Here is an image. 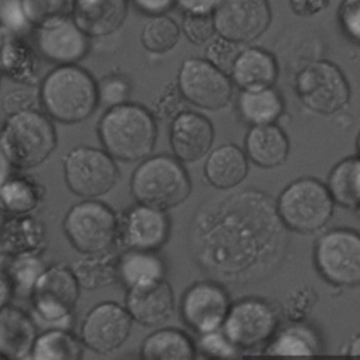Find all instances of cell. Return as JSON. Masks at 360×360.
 I'll return each mask as SVG.
<instances>
[{
    "instance_id": "obj_31",
    "label": "cell",
    "mask_w": 360,
    "mask_h": 360,
    "mask_svg": "<svg viewBox=\"0 0 360 360\" xmlns=\"http://www.w3.org/2000/svg\"><path fill=\"white\" fill-rule=\"evenodd\" d=\"M80 288L93 291L110 287L118 281L117 256L110 253L83 255L76 259L72 266Z\"/></svg>"
},
{
    "instance_id": "obj_37",
    "label": "cell",
    "mask_w": 360,
    "mask_h": 360,
    "mask_svg": "<svg viewBox=\"0 0 360 360\" xmlns=\"http://www.w3.org/2000/svg\"><path fill=\"white\" fill-rule=\"evenodd\" d=\"M242 49L243 48L240 46V44L217 34V37L207 42L204 59L229 76L232 66Z\"/></svg>"
},
{
    "instance_id": "obj_27",
    "label": "cell",
    "mask_w": 360,
    "mask_h": 360,
    "mask_svg": "<svg viewBox=\"0 0 360 360\" xmlns=\"http://www.w3.org/2000/svg\"><path fill=\"white\" fill-rule=\"evenodd\" d=\"M195 345L176 328H160L148 335L139 350L142 360H195Z\"/></svg>"
},
{
    "instance_id": "obj_32",
    "label": "cell",
    "mask_w": 360,
    "mask_h": 360,
    "mask_svg": "<svg viewBox=\"0 0 360 360\" xmlns=\"http://www.w3.org/2000/svg\"><path fill=\"white\" fill-rule=\"evenodd\" d=\"M333 201L345 208L360 207V156L339 162L328 177L326 184Z\"/></svg>"
},
{
    "instance_id": "obj_22",
    "label": "cell",
    "mask_w": 360,
    "mask_h": 360,
    "mask_svg": "<svg viewBox=\"0 0 360 360\" xmlns=\"http://www.w3.org/2000/svg\"><path fill=\"white\" fill-rule=\"evenodd\" d=\"M280 75L277 58L260 46H246L238 55L229 77L239 90L273 87Z\"/></svg>"
},
{
    "instance_id": "obj_28",
    "label": "cell",
    "mask_w": 360,
    "mask_h": 360,
    "mask_svg": "<svg viewBox=\"0 0 360 360\" xmlns=\"http://www.w3.org/2000/svg\"><path fill=\"white\" fill-rule=\"evenodd\" d=\"M236 107L240 118L252 127L267 125L274 124L281 117L284 112V100L274 86L240 90Z\"/></svg>"
},
{
    "instance_id": "obj_4",
    "label": "cell",
    "mask_w": 360,
    "mask_h": 360,
    "mask_svg": "<svg viewBox=\"0 0 360 360\" xmlns=\"http://www.w3.org/2000/svg\"><path fill=\"white\" fill-rule=\"evenodd\" d=\"M51 118L37 110L8 115L1 127V145L13 167L25 170L42 165L56 148Z\"/></svg>"
},
{
    "instance_id": "obj_29",
    "label": "cell",
    "mask_w": 360,
    "mask_h": 360,
    "mask_svg": "<svg viewBox=\"0 0 360 360\" xmlns=\"http://www.w3.org/2000/svg\"><path fill=\"white\" fill-rule=\"evenodd\" d=\"M83 346L70 329L49 328L38 333L27 360H82Z\"/></svg>"
},
{
    "instance_id": "obj_34",
    "label": "cell",
    "mask_w": 360,
    "mask_h": 360,
    "mask_svg": "<svg viewBox=\"0 0 360 360\" xmlns=\"http://www.w3.org/2000/svg\"><path fill=\"white\" fill-rule=\"evenodd\" d=\"M180 37V27L167 15H152L143 25L141 41L146 51L165 53L173 49Z\"/></svg>"
},
{
    "instance_id": "obj_43",
    "label": "cell",
    "mask_w": 360,
    "mask_h": 360,
    "mask_svg": "<svg viewBox=\"0 0 360 360\" xmlns=\"http://www.w3.org/2000/svg\"><path fill=\"white\" fill-rule=\"evenodd\" d=\"M0 21L7 31L21 32L30 25L28 18L21 6V0H1L0 1Z\"/></svg>"
},
{
    "instance_id": "obj_15",
    "label": "cell",
    "mask_w": 360,
    "mask_h": 360,
    "mask_svg": "<svg viewBox=\"0 0 360 360\" xmlns=\"http://www.w3.org/2000/svg\"><path fill=\"white\" fill-rule=\"evenodd\" d=\"M276 325V315L266 302L246 298L231 305L221 329L236 347H252L267 340Z\"/></svg>"
},
{
    "instance_id": "obj_30",
    "label": "cell",
    "mask_w": 360,
    "mask_h": 360,
    "mask_svg": "<svg viewBox=\"0 0 360 360\" xmlns=\"http://www.w3.org/2000/svg\"><path fill=\"white\" fill-rule=\"evenodd\" d=\"M0 240L8 255L38 253L44 243V229L28 215H14L7 218L1 226Z\"/></svg>"
},
{
    "instance_id": "obj_36",
    "label": "cell",
    "mask_w": 360,
    "mask_h": 360,
    "mask_svg": "<svg viewBox=\"0 0 360 360\" xmlns=\"http://www.w3.org/2000/svg\"><path fill=\"white\" fill-rule=\"evenodd\" d=\"M21 6L30 24L38 27L72 13L73 0H21Z\"/></svg>"
},
{
    "instance_id": "obj_53",
    "label": "cell",
    "mask_w": 360,
    "mask_h": 360,
    "mask_svg": "<svg viewBox=\"0 0 360 360\" xmlns=\"http://www.w3.org/2000/svg\"><path fill=\"white\" fill-rule=\"evenodd\" d=\"M357 150H359V155H360V132L357 135Z\"/></svg>"
},
{
    "instance_id": "obj_16",
    "label": "cell",
    "mask_w": 360,
    "mask_h": 360,
    "mask_svg": "<svg viewBox=\"0 0 360 360\" xmlns=\"http://www.w3.org/2000/svg\"><path fill=\"white\" fill-rule=\"evenodd\" d=\"M35 44L39 53L58 66L76 65L89 51V37L68 15L38 25Z\"/></svg>"
},
{
    "instance_id": "obj_9",
    "label": "cell",
    "mask_w": 360,
    "mask_h": 360,
    "mask_svg": "<svg viewBox=\"0 0 360 360\" xmlns=\"http://www.w3.org/2000/svg\"><path fill=\"white\" fill-rule=\"evenodd\" d=\"M63 176L75 195L89 200L107 194L115 186L120 170L104 149L76 146L63 158Z\"/></svg>"
},
{
    "instance_id": "obj_47",
    "label": "cell",
    "mask_w": 360,
    "mask_h": 360,
    "mask_svg": "<svg viewBox=\"0 0 360 360\" xmlns=\"http://www.w3.org/2000/svg\"><path fill=\"white\" fill-rule=\"evenodd\" d=\"M136 7L149 14V15H159L165 14L167 10H170L174 4L176 0H132Z\"/></svg>"
},
{
    "instance_id": "obj_1",
    "label": "cell",
    "mask_w": 360,
    "mask_h": 360,
    "mask_svg": "<svg viewBox=\"0 0 360 360\" xmlns=\"http://www.w3.org/2000/svg\"><path fill=\"white\" fill-rule=\"evenodd\" d=\"M97 132L103 149L121 162H141L150 156L158 138L152 112L128 101L110 107L100 118Z\"/></svg>"
},
{
    "instance_id": "obj_35",
    "label": "cell",
    "mask_w": 360,
    "mask_h": 360,
    "mask_svg": "<svg viewBox=\"0 0 360 360\" xmlns=\"http://www.w3.org/2000/svg\"><path fill=\"white\" fill-rule=\"evenodd\" d=\"M4 267L14 287V294H18V295L25 294L28 297L31 294V290L37 278L45 270V266L37 253L13 256L11 263Z\"/></svg>"
},
{
    "instance_id": "obj_8",
    "label": "cell",
    "mask_w": 360,
    "mask_h": 360,
    "mask_svg": "<svg viewBox=\"0 0 360 360\" xmlns=\"http://www.w3.org/2000/svg\"><path fill=\"white\" fill-rule=\"evenodd\" d=\"M292 86L300 101L311 111L332 115L350 101V84L338 65L318 59L292 76Z\"/></svg>"
},
{
    "instance_id": "obj_55",
    "label": "cell",
    "mask_w": 360,
    "mask_h": 360,
    "mask_svg": "<svg viewBox=\"0 0 360 360\" xmlns=\"http://www.w3.org/2000/svg\"><path fill=\"white\" fill-rule=\"evenodd\" d=\"M0 360H10V359H7L4 354H1V353H0Z\"/></svg>"
},
{
    "instance_id": "obj_26",
    "label": "cell",
    "mask_w": 360,
    "mask_h": 360,
    "mask_svg": "<svg viewBox=\"0 0 360 360\" xmlns=\"http://www.w3.org/2000/svg\"><path fill=\"white\" fill-rule=\"evenodd\" d=\"M118 281L127 288L165 280V260L158 252L127 249L117 256Z\"/></svg>"
},
{
    "instance_id": "obj_3",
    "label": "cell",
    "mask_w": 360,
    "mask_h": 360,
    "mask_svg": "<svg viewBox=\"0 0 360 360\" xmlns=\"http://www.w3.org/2000/svg\"><path fill=\"white\" fill-rule=\"evenodd\" d=\"M129 187L136 202L167 211L188 198L191 181L177 158L152 155L136 166Z\"/></svg>"
},
{
    "instance_id": "obj_23",
    "label": "cell",
    "mask_w": 360,
    "mask_h": 360,
    "mask_svg": "<svg viewBox=\"0 0 360 360\" xmlns=\"http://www.w3.org/2000/svg\"><path fill=\"white\" fill-rule=\"evenodd\" d=\"M37 336V323L28 312L13 305L0 309V353L7 359L27 360Z\"/></svg>"
},
{
    "instance_id": "obj_21",
    "label": "cell",
    "mask_w": 360,
    "mask_h": 360,
    "mask_svg": "<svg viewBox=\"0 0 360 360\" xmlns=\"http://www.w3.org/2000/svg\"><path fill=\"white\" fill-rule=\"evenodd\" d=\"M128 14V0H73L72 18L87 37L115 32Z\"/></svg>"
},
{
    "instance_id": "obj_52",
    "label": "cell",
    "mask_w": 360,
    "mask_h": 360,
    "mask_svg": "<svg viewBox=\"0 0 360 360\" xmlns=\"http://www.w3.org/2000/svg\"><path fill=\"white\" fill-rule=\"evenodd\" d=\"M6 219H7V212L4 211V208H3L1 204H0V229H1V226L4 225Z\"/></svg>"
},
{
    "instance_id": "obj_18",
    "label": "cell",
    "mask_w": 360,
    "mask_h": 360,
    "mask_svg": "<svg viewBox=\"0 0 360 360\" xmlns=\"http://www.w3.org/2000/svg\"><path fill=\"white\" fill-rule=\"evenodd\" d=\"M169 138L173 156L183 163H193L211 152L214 127L205 115L183 110L172 120Z\"/></svg>"
},
{
    "instance_id": "obj_5",
    "label": "cell",
    "mask_w": 360,
    "mask_h": 360,
    "mask_svg": "<svg viewBox=\"0 0 360 360\" xmlns=\"http://www.w3.org/2000/svg\"><path fill=\"white\" fill-rule=\"evenodd\" d=\"M63 232L82 255L110 253L120 238V218L103 201L89 198L69 208L63 218Z\"/></svg>"
},
{
    "instance_id": "obj_44",
    "label": "cell",
    "mask_w": 360,
    "mask_h": 360,
    "mask_svg": "<svg viewBox=\"0 0 360 360\" xmlns=\"http://www.w3.org/2000/svg\"><path fill=\"white\" fill-rule=\"evenodd\" d=\"M35 93L27 89H14L8 91L3 98V110L8 115L22 112L27 110H35Z\"/></svg>"
},
{
    "instance_id": "obj_17",
    "label": "cell",
    "mask_w": 360,
    "mask_h": 360,
    "mask_svg": "<svg viewBox=\"0 0 360 360\" xmlns=\"http://www.w3.org/2000/svg\"><path fill=\"white\" fill-rule=\"evenodd\" d=\"M170 233V221L166 211L136 204L120 218L118 242L127 249L158 252Z\"/></svg>"
},
{
    "instance_id": "obj_45",
    "label": "cell",
    "mask_w": 360,
    "mask_h": 360,
    "mask_svg": "<svg viewBox=\"0 0 360 360\" xmlns=\"http://www.w3.org/2000/svg\"><path fill=\"white\" fill-rule=\"evenodd\" d=\"M329 6V0H290L291 11L298 17H312Z\"/></svg>"
},
{
    "instance_id": "obj_39",
    "label": "cell",
    "mask_w": 360,
    "mask_h": 360,
    "mask_svg": "<svg viewBox=\"0 0 360 360\" xmlns=\"http://www.w3.org/2000/svg\"><path fill=\"white\" fill-rule=\"evenodd\" d=\"M180 30L194 45H204L217 34L212 14H184Z\"/></svg>"
},
{
    "instance_id": "obj_40",
    "label": "cell",
    "mask_w": 360,
    "mask_h": 360,
    "mask_svg": "<svg viewBox=\"0 0 360 360\" xmlns=\"http://www.w3.org/2000/svg\"><path fill=\"white\" fill-rule=\"evenodd\" d=\"M338 22L343 37L360 46V0H343L338 10Z\"/></svg>"
},
{
    "instance_id": "obj_33",
    "label": "cell",
    "mask_w": 360,
    "mask_h": 360,
    "mask_svg": "<svg viewBox=\"0 0 360 360\" xmlns=\"http://www.w3.org/2000/svg\"><path fill=\"white\" fill-rule=\"evenodd\" d=\"M41 197L39 184L27 176L10 174L0 186V204L7 214L28 215L39 205Z\"/></svg>"
},
{
    "instance_id": "obj_6",
    "label": "cell",
    "mask_w": 360,
    "mask_h": 360,
    "mask_svg": "<svg viewBox=\"0 0 360 360\" xmlns=\"http://www.w3.org/2000/svg\"><path fill=\"white\" fill-rule=\"evenodd\" d=\"M80 290L70 267L62 264L45 267L30 294L37 318L51 328L70 329Z\"/></svg>"
},
{
    "instance_id": "obj_49",
    "label": "cell",
    "mask_w": 360,
    "mask_h": 360,
    "mask_svg": "<svg viewBox=\"0 0 360 360\" xmlns=\"http://www.w3.org/2000/svg\"><path fill=\"white\" fill-rule=\"evenodd\" d=\"M13 165L10 163L3 145H1V128H0V186L4 183V180L11 174Z\"/></svg>"
},
{
    "instance_id": "obj_48",
    "label": "cell",
    "mask_w": 360,
    "mask_h": 360,
    "mask_svg": "<svg viewBox=\"0 0 360 360\" xmlns=\"http://www.w3.org/2000/svg\"><path fill=\"white\" fill-rule=\"evenodd\" d=\"M14 295V287L6 271V267L0 264V309L8 305L11 297Z\"/></svg>"
},
{
    "instance_id": "obj_51",
    "label": "cell",
    "mask_w": 360,
    "mask_h": 360,
    "mask_svg": "<svg viewBox=\"0 0 360 360\" xmlns=\"http://www.w3.org/2000/svg\"><path fill=\"white\" fill-rule=\"evenodd\" d=\"M6 35H7V28L3 25V22L0 21V51L1 48L6 45Z\"/></svg>"
},
{
    "instance_id": "obj_42",
    "label": "cell",
    "mask_w": 360,
    "mask_h": 360,
    "mask_svg": "<svg viewBox=\"0 0 360 360\" xmlns=\"http://www.w3.org/2000/svg\"><path fill=\"white\" fill-rule=\"evenodd\" d=\"M129 93L131 86L121 76H108L98 84V101L108 105V108L127 103Z\"/></svg>"
},
{
    "instance_id": "obj_24",
    "label": "cell",
    "mask_w": 360,
    "mask_h": 360,
    "mask_svg": "<svg viewBox=\"0 0 360 360\" xmlns=\"http://www.w3.org/2000/svg\"><path fill=\"white\" fill-rule=\"evenodd\" d=\"M245 150L255 165L271 169L287 159L290 142L285 132L276 124L255 125L246 134Z\"/></svg>"
},
{
    "instance_id": "obj_46",
    "label": "cell",
    "mask_w": 360,
    "mask_h": 360,
    "mask_svg": "<svg viewBox=\"0 0 360 360\" xmlns=\"http://www.w3.org/2000/svg\"><path fill=\"white\" fill-rule=\"evenodd\" d=\"M219 0H176L184 14H212Z\"/></svg>"
},
{
    "instance_id": "obj_19",
    "label": "cell",
    "mask_w": 360,
    "mask_h": 360,
    "mask_svg": "<svg viewBox=\"0 0 360 360\" xmlns=\"http://www.w3.org/2000/svg\"><path fill=\"white\" fill-rule=\"evenodd\" d=\"M125 308L142 326H159L174 314V294L166 280L138 285L127 290Z\"/></svg>"
},
{
    "instance_id": "obj_7",
    "label": "cell",
    "mask_w": 360,
    "mask_h": 360,
    "mask_svg": "<svg viewBox=\"0 0 360 360\" xmlns=\"http://www.w3.org/2000/svg\"><path fill=\"white\" fill-rule=\"evenodd\" d=\"M333 198L326 186L309 177L290 183L278 195L277 212L292 231L311 233L323 228L333 212Z\"/></svg>"
},
{
    "instance_id": "obj_25",
    "label": "cell",
    "mask_w": 360,
    "mask_h": 360,
    "mask_svg": "<svg viewBox=\"0 0 360 360\" xmlns=\"http://www.w3.org/2000/svg\"><path fill=\"white\" fill-rule=\"evenodd\" d=\"M248 170L246 153L233 143H225L211 150L204 165L205 179L219 190H228L240 184Z\"/></svg>"
},
{
    "instance_id": "obj_11",
    "label": "cell",
    "mask_w": 360,
    "mask_h": 360,
    "mask_svg": "<svg viewBox=\"0 0 360 360\" xmlns=\"http://www.w3.org/2000/svg\"><path fill=\"white\" fill-rule=\"evenodd\" d=\"M231 77L201 58L186 59L179 70L177 89L190 104L202 110H221L232 98Z\"/></svg>"
},
{
    "instance_id": "obj_13",
    "label": "cell",
    "mask_w": 360,
    "mask_h": 360,
    "mask_svg": "<svg viewBox=\"0 0 360 360\" xmlns=\"http://www.w3.org/2000/svg\"><path fill=\"white\" fill-rule=\"evenodd\" d=\"M132 318L125 307L114 301L94 305L84 316L80 339L89 350L110 354L120 349L131 335Z\"/></svg>"
},
{
    "instance_id": "obj_2",
    "label": "cell",
    "mask_w": 360,
    "mask_h": 360,
    "mask_svg": "<svg viewBox=\"0 0 360 360\" xmlns=\"http://www.w3.org/2000/svg\"><path fill=\"white\" fill-rule=\"evenodd\" d=\"M39 100L46 115L62 124L87 120L98 104V84L77 65H60L42 80Z\"/></svg>"
},
{
    "instance_id": "obj_20",
    "label": "cell",
    "mask_w": 360,
    "mask_h": 360,
    "mask_svg": "<svg viewBox=\"0 0 360 360\" xmlns=\"http://www.w3.org/2000/svg\"><path fill=\"white\" fill-rule=\"evenodd\" d=\"M325 42L311 27H288L280 32L276 44V58L283 69L292 76L308 63L322 59Z\"/></svg>"
},
{
    "instance_id": "obj_38",
    "label": "cell",
    "mask_w": 360,
    "mask_h": 360,
    "mask_svg": "<svg viewBox=\"0 0 360 360\" xmlns=\"http://www.w3.org/2000/svg\"><path fill=\"white\" fill-rule=\"evenodd\" d=\"M236 349L222 329L200 333L197 339V350L212 360H231L235 357Z\"/></svg>"
},
{
    "instance_id": "obj_10",
    "label": "cell",
    "mask_w": 360,
    "mask_h": 360,
    "mask_svg": "<svg viewBox=\"0 0 360 360\" xmlns=\"http://www.w3.org/2000/svg\"><path fill=\"white\" fill-rule=\"evenodd\" d=\"M314 260L321 276L338 287L360 284V233L332 229L315 245Z\"/></svg>"
},
{
    "instance_id": "obj_54",
    "label": "cell",
    "mask_w": 360,
    "mask_h": 360,
    "mask_svg": "<svg viewBox=\"0 0 360 360\" xmlns=\"http://www.w3.org/2000/svg\"><path fill=\"white\" fill-rule=\"evenodd\" d=\"M125 360H142L141 357H128V359H125Z\"/></svg>"
},
{
    "instance_id": "obj_41",
    "label": "cell",
    "mask_w": 360,
    "mask_h": 360,
    "mask_svg": "<svg viewBox=\"0 0 360 360\" xmlns=\"http://www.w3.org/2000/svg\"><path fill=\"white\" fill-rule=\"evenodd\" d=\"M301 329L285 330L270 347L271 354H311L312 345Z\"/></svg>"
},
{
    "instance_id": "obj_12",
    "label": "cell",
    "mask_w": 360,
    "mask_h": 360,
    "mask_svg": "<svg viewBox=\"0 0 360 360\" xmlns=\"http://www.w3.org/2000/svg\"><path fill=\"white\" fill-rule=\"evenodd\" d=\"M212 17L218 35L243 45L267 31L271 8L269 0H219Z\"/></svg>"
},
{
    "instance_id": "obj_14",
    "label": "cell",
    "mask_w": 360,
    "mask_h": 360,
    "mask_svg": "<svg viewBox=\"0 0 360 360\" xmlns=\"http://www.w3.org/2000/svg\"><path fill=\"white\" fill-rule=\"evenodd\" d=\"M231 308L226 291L212 281H197L183 294L180 314L195 333L221 329Z\"/></svg>"
},
{
    "instance_id": "obj_50",
    "label": "cell",
    "mask_w": 360,
    "mask_h": 360,
    "mask_svg": "<svg viewBox=\"0 0 360 360\" xmlns=\"http://www.w3.org/2000/svg\"><path fill=\"white\" fill-rule=\"evenodd\" d=\"M349 356L353 360H360V335L352 342V345L349 347Z\"/></svg>"
}]
</instances>
